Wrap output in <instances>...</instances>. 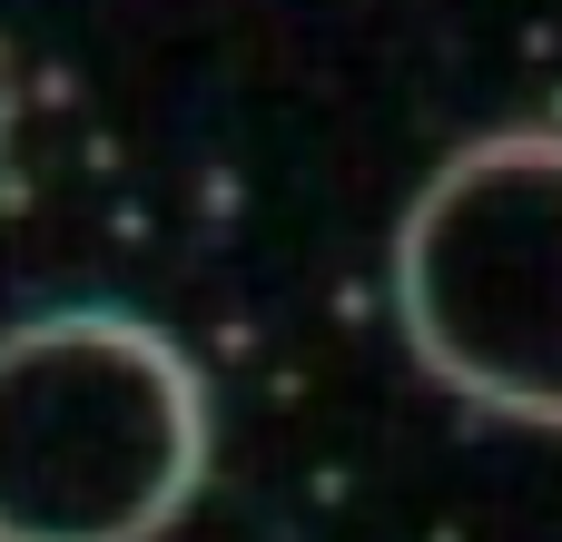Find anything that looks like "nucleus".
Listing matches in <instances>:
<instances>
[{
	"mask_svg": "<svg viewBox=\"0 0 562 542\" xmlns=\"http://www.w3.org/2000/svg\"><path fill=\"white\" fill-rule=\"evenodd\" d=\"M207 484L198 365L119 306L0 336V542H158Z\"/></svg>",
	"mask_w": 562,
	"mask_h": 542,
	"instance_id": "1",
	"label": "nucleus"
},
{
	"mask_svg": "<svg viewBox=\"0 0 562 542\" xmlns=\"http://www.w3.org/2000/svg\"><path fill=\"white\" fill-rule=\"evenodd\" d=\"M395 306L425 375L562 434V128H494L415 188Z\"/></svg>",
	"mask_w": 562,
	"mask_h": 542,
	"instance_id": "2",
	"label": "nucleus"
}]
</instances>
